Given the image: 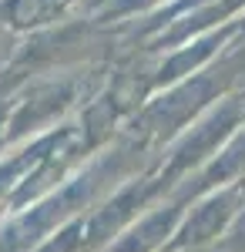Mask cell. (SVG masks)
<instances>
[{
  "mask_svg": "<svg viewBox=\"0 0 245 252\" xmlns=\"http://www.w3.org/2000/svg\"><path fill=\"white\" fill-rule=\"evenodd\" d=\"M242 205H245V182L222 185V189H212V192L198 195L195 202H188L175 235L168 239V246L161 252L212 249V242H222L225 229L232 225V219L239 215Z\"/></svg>",
  "mask_w": 245,
  "mask_h": 252,
  "instance_id": "1",
  "label": "cell"
},
{
  "mask_svg": "<svg viewBox=\"0 0 245 252\" xmlns=\"http://www.w3.org/2000/svg\"><path fill=\"white\" fill-rule=\"evenodd\" d=\"M77 0H3L0 3V17L17 31H34L61 20Z\"/></svg>",
  "mask_w": 245,
  "mask_h": 252,
  "instance_id": "2",
  "label": "cell"
},
{
  "mask_svg": "<svg viewBox=\"0 0 245 252\" xmlns=\"http://www.w3.org/2000/svg\"><path fill=\"white\" fill-rule=\"evenodd\" d=\"M175 0H108L94 10L97 24H118V20H145L158 14L161 7H168Z\"/></svg>",
  "mask_w": 245,
  "mask_h": 252,
  "instance_id": "3",
  "label": "cell"
},
{
  "mask_svg": "<svg viewBox=\"0 0 245 252\" xmlns=\"http://www.w3.org/2000/svg\"><path fill=\"white\" fill-rule=\"evenodd\" d=\"M101 3H108V0H94V10H97V7H101Z\"/></svg>",
  "mask_w": 245,
  "mask_h": 252,
  "instance_id": "5",
  "label": "cell"
},
{
  "mask_svg": "<svg viewBox=\"0 0 245 252\" xmlns=\"http://www.w3.org/2000/svg\"><path fill=\"white\" fill-rule=\"evenodd\" d=\"M242 74H245V51H242Z\"/></svg>",
  "mask_w": 245,
  "mask_h": 252,
  "instance_id": "6",
  "label": "cell"
},
{
  "mask_svg": "<svg viewBox=\"0 0 245 252\" xmlns=\"http://www.w3.org/2000/svg\"><path fill=\"white\" fill-rule=\"evenodd\" d=\"M232 24H235V34H239V40H235V44H245V10L232 20Z\"/></svg>",
  "mask_w": 245,
  "mask_h": 252,
  "instance_id": "4",
  "label": "cell"
}]
</instances>
